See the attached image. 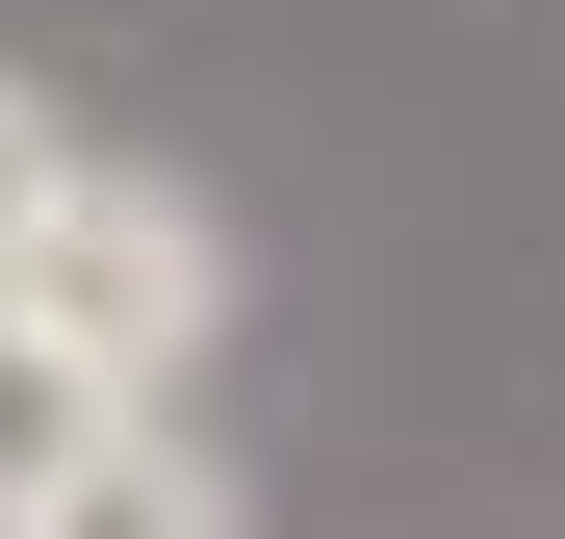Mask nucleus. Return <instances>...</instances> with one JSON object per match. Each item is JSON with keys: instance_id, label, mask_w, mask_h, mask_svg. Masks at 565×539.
<instances>
[{"instance_id": "f257e3e1", "label": "nucleus", "mask_w": 565, "mask_h": 539, "mask_svg": "<svg viewBox=\"0 0 565 539\" xmlns=\"http://www.w3.org/2000/svg\"><path fill=\"white\" fill-rule=\"evenodd\" d=\"M0 283L104 359L129 411H180V386L232 359V206H206V180H154V154H77V180H52V231L0 257Z\"/></svg>"}, {"instance_id": "f03ea898", "label": "nucleus", "mask_w": 565, "mask_h": 539, "mask_svg": "<svg viewBox=\"0 0 565 539\" xmlns=\"http://www.w3.org/2000/svg\"><path fill=\"white\" fill-rule=\"evenodd\" d=\"M104 436H154V411H129V386H104V359H77V334H52L26 283H0V539H26V514H52L77 463H104Z\"/></svg>"}, {"instance_id": "7ed1b4c3", "label": "nucleus", "mask_w": 565, "mask_h": 539, "mask_svg": "<svg viewBox=\"0 0 565 539\" xmlns=\"http://www.w3.org/2000/svg\"><path fill=\"white\" fill-rule=\"evenodd\" d=\"M26 539H232V463H206V436L154 411V436H104V463H77V488H52Z\"/></svg>"}, {"instance_id": "20e7f679", "label": "nucleus", "mask_w": 565, "mask_h": 539, "mask_svg": "<svg viewBox=\"0 0 565 539\" xmlns=\"http://www.w3.org/2000/svg\"><path fill=\"white\" fill-rule=\"evenodd\" d=\"M77 154H104V129H77V104H52V77H26V52H0V257H26V231H52V180H77Z\"/></svg>"}]
</instances>
